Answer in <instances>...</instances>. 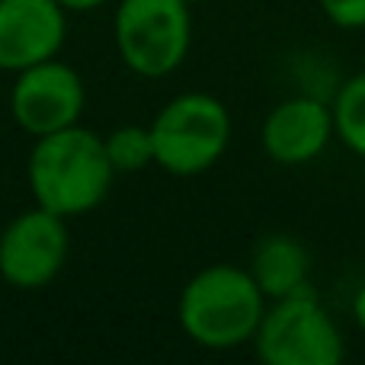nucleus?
Wrapping results in <instances>:
<instances>
[{
    "label": "nucleus",
    "mask_w": 365,
    "mask_h": 365,
    "mask_svg": "<svg viewBox=\"0 0 365 365\" xmlns=\"http://www.w3.org/2000/svg\"><path fill=\"white\" fill-rule=\"evenodd\" d=\"M113 42L122 64L138 77H167L186 61L192 16L186 0H119Z\"/></svg>",
    "instance_id": "4"
},
{
    "label": "nucleus",
    "mask_w": 365,
    "mask_h": 365,
    "mask_svg": "<svg viewBox=\"0 0 365 365\" xmlns=\"http://www.w3.org/2000/svg\"><path fill=\"white\" fill-rule=\"evenodd\" d=\"M330 109H334L336 138L353 154L365 158V71L353 74L349 81H343V87L336 90Z\"/></svg>",
    "instance_id": "11"
},
{
    "label": "nucleus",
    "mask_w": 365,
    "mask_h": 365,
    "mask_svg": "<svg viewBox=\"0 0 365 365\" xmlns=\"http://www.w3.org/2000/svg\"><path fill=\"white\" fill-rule=\"evenodd\" d=\"M266 304L269 302L259 292L250 269L212 263L182 285L177 321L195 346L225 353L253 343Z\"/></svg>",
    "instance_id": "2"
},
{
    "label": "nucleus",
    "mask_w": 365,
    "mask_h": 365,
    "mask_svg": "<svg viewBox=\"0 0 365 365\" xmlns=\"http://www.w3.org/2000/svg\"><path fill=\"white\" fill-rule=\"evenodd\" d=\"M154 164L170 177H199L225 158L231 145V113L212 93L173 96L151 122Z\"/></svg>",
    "instance_id": "3"
},
{
    "label": "nucleus",
    "mask_w": 365,
    "mask_h": 365,
    "mask_svg": "<svg viewBox=\"0 0 365 365\" xmlns=\"http://www.w3.org/2000/svg\"><path fill=\"white\" fill-rule=\"evenodd\" d=\"M336 29H365V0H317Z\"/></svg>",
    "instance_id": "13"
},
{
    "label": "nucleus",
    "mask_w": 365,
    "mask_h": 365,
    "mask_svg": "<svg viewBox=\"0 0 365 365\" xmlns=\"http://www.w3.org/2000/svg\"><path fill=\"white\" fill-rule=\"evenodd\" d=\"M26 180L36 205L71 221L103 205L113 189L115 167L103 135L77 122L36 138L26 160Z\"/></svg>",
    "instance_id": "1"
},
{
    "label": "nucleus",
    "mask_w": 365,
    "mask_h": 365,
    "mask_svg": "<svg viewBox=\"0 0 365 365\" xmlns=\"http://www.w3.org/2000/svg\"><path fill=\"white\" fill-rule=\"evenodd\" d=\"M353 321L365 334V282L359 285V292H356V298H353Z\"/></svg>",
    "instance_id": "15"
},
{
    "label": "nucleus",
    "mask_w": 365,
    "mask_h": 365,
    "mask_svg": "<svg viewBox=\"0 0 365 365\" xmlns=\"http://www.w3.org/2000/svg\"><path fill=\"white\" fill-rule=\"evenodd\" d=\"M68 16L58 0H0V71L16 74L58 58L68 38Z\"/></svg>",
    "instance_id": "8"
},
{
    "label": "nucleus",
    "mask_w": 365,
    "mask_h": 365,
    "mask_svg": "<svg viewBox=\"0 0 365 365\" xmlns=\"http://www.w3.org/2000/svg\"><path fill=\"white\" fill-rule=\"evenodd\" d=\"M186 4H189V6H192V4H199V0H186Z\"/></svg>",
    "instance_id": "16"
},
{
    "label": "nucleus",
    "mask_w": 365,
    "mask_h": 365,
    "mask_svg": "<svg viewBox=\"0 0 365 365\" xmlns=\"http://www.w3.org/2000/svg\"><path fill=\"white\" fill-rule=\"evenodd\" d=\"M334 138V109L308 93L276 103L259 128V145H263L266 158L282 167L311 164L327 151Z\"/></svg>",
    "instance_id": "9"
},
{
    "label": "nucleus",
    "mask_w": 365,
    "mask_h": 365,
    "mask_svg": "<svg viewBox=\"0 0 365 365\" xmlns=\"http://www.w3.org/2000/svg\"><path fill=\"white\" fill-rule=\"evenodd\" d=\"M247 269L257 279L266 302H276V298L311 289V253L302 240L289 237V234H266V237H259Z\"/></svg>",
    "instance_id": "10"
},
{
    "label": "nucleus",
    "mask_w": 365,
    "mask_h": 365,
    "mask_svg": "<svg viewBox=\"0 0 365 365\" xmlns=\"http://www.w3.org/2000/svg\"><path fill=\"white\" fill-rule=\"evenodd\" d=\"M58 4L68 13H93V10H100V6H106L109 0H58Z\"/></svg>",
    "instance_id": "14"
},
{
    "label": "nucleus",
    "mask_w": 365,
    "mask_h": 365,
    "mask_svg": "<svg viewBox=\"0 0 365 365\" xmlns=\"http://www.w3.org/2000/svg\"><path fill=\"white\" fill-rule=\"evenodd\" d=\"M68 253V218L32 205L0 231V279L19 292H38L61 276Z\"/></svg>",
    "instance_id": "6"
},
{
    "label": "nucleus",
    "mask_w": 365,
    "mask_h": 365,
    "mask_svg": "<svg viewBox=\"0 0 365 365\" xmlns=\"http://www.w3.org/2000/svg\"><path fill=\"white\" fill-rule=\"evenodd\" d=\"M103 141H106V154L115 173H141L154 164L151 125H119L103 135Z\"/></svg>",
    "instance_id": "12"
},
{
    "label": "nucleus",
    "mask_w": 365,
    "mask_h": 365,
    "mask_svg": "<svg viewBox=\"0 0 365 365\" xmlns=\"http://www.w3.org/2000/svg\"><path fill=\"white\" fill-rule=\"evenodd\" d=\"M253 349L266 365H336L346 356L340 327L314 289L266 304Z\"/></svg>",
    "instance_id": "5"
},
{
    "label": "nucleus",
    "mask_w": 365,
    "mask_h": 365,
    "mask_svg": "<svg viewBox=\"0 0 365 365\" xmlns=\"http://www.w3.org/2000/svg\"><path fill=\"white\" fill-rule=\"evenodd\" d=\"M83 106H87L83 77L61 58H48L13 74L10 115L32 138L77 125Z\"/></svg>",
    "instance_id": "7"
}]
</instances>
